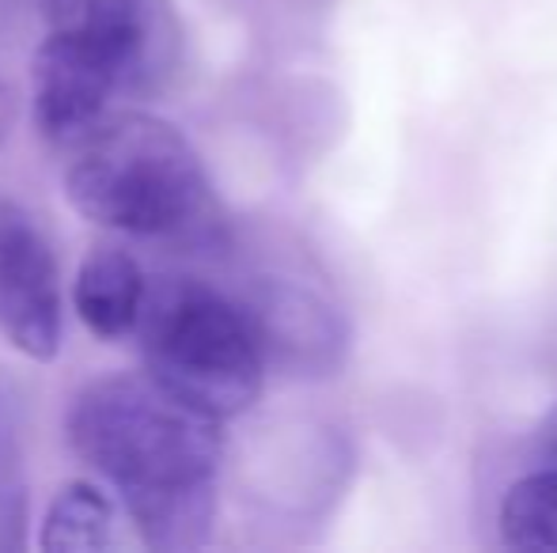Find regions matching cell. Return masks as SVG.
I'll use <instances>...</instances> for the list:
<instances>
[{
	"label": "cell",
	"mask_w": 557,
	"mask_h": 553,
	"mask_svg": "<svg viewBox=\"0 0 557 553\" xmlns=\"http://www.w3.org/2000/svg\"><path fill=\"white\" fill-rule=\"evenodd\" d=\"M76 455L122 493L152 550L206 546L216 516L221 428L148 376L84 387L69 414Z\"/></svg>",
	"instance_id": "6da1fadb"
},
{
	"label": "cell",
	"mask_w": 557,
	"mask_h": 553,
	"mask_svg": "<svg viewBox=\"0 0 557 553\" xmlns=\"http://www.w3.org/2000/svg\"><path fill=\"white\" fill-rule=\"evenodd\" d=\"M500 542L512 550H557V466H535L500 501Z\"/></svg>",
	"instance_id": "9c48e42d"
},
{
	"label": "cell",
	"mask_w": 557,
	"mask_h": 553,
	"mask_svg": "<svg viewBox=\"0 0 557 553\" xmlns=\"http://www.w3.org/2000/svg\"><path fill=\"white\" fill-rule=\"evenodd\" d=\"M38 546L46 553H91L114 546V508L103 489L88 481L65 486L53 504L46 508L42 539Z\"/></svg>",
	"instance_id": "52a82bcc"
},
{
	"label": "cell",
	"mask_w": 557,
	"mask_h": 553,
	"mask_svg": "<svg viewBox=\"0 0 557 553\" xmlns=\"http://www.w3.org/2000/svg\"><path fill=\"white\" fill-rule=\"evenodd\" d=\"M148 379L198 414L227 420L262 394L265 353L247 307L201 280H168L137 318Z\"/></svg>",
	"instance_id": "277c9868"
},
{
	"label": "cell",
	"mask_w": 557,
	"mask_h": 553,
	"mask_svg": "<svg viewBox=\"0 0 557 553\" xmlns=\"http://www.w3.org/2000/svg\"><path fill=\"white\" fill-rule=\"evenodd\" d=\"M61 274L38 221L12 198L0 201V330L30 361L61 349Z\"/></svg>",
	"instance_id": "5b68a950"
},
{
	"label": "cell",
	"mask_w": 557,
	"mask_h": 553,
	"mask_svg": "<svg viewBox=\"0 0 557 553\" xmlns=\"http://www.w3.org/2000/svg\"><path fill=\"white\" fill-rule=\"evenodd\" d=\"M12 126H15V96H12V88L0 80V148L12 137Z\"/></svg>",
	"instance_id": "8fae6325"
},
{
	"label": "cell",
	"mask_w": 557,
	"mask_h": 553,
	"mask_svg": "<svg viewBox=\"0 0 557 553\" xmlns=\"http://www.w3.org/2000/svg\"><path fill=\"white\" fill-rule=\"evenodd\" d=\"M50 35L35 53V122L73 148L122 99L160 91L178 68L183 23L171 0H46Z\"/></svg>",
	"instance_id": "7a4b0ae2"
},
{
	"label": "cell",
	"mask_w": 557,
	"mask_h": 553,
	"mask_svg": "<svg viewBox=\"0 0 557 553\" xmlns=\"http://www.w3.org/2000/svg\"><path fill=\"white\" fill-rule=\"evenodd\" d=\"M535 458L539 466H557V406L543 417L535 432Z\"/></svg>",
	"instance_id": "30bf717a"
},
{
	"label": "cell",
	"mask_w": 557,
	"mask_h": 553,
	"mask_svg": "<svg viewBox=\"0 0 557 553\" xmlns=\"http://www.w3.org/2000/svg\"><path fill=\"white\" fill-rule=\"evenodd\" d=\"M27 546V451L23 399L0 379V550Z\"/></svg>",
	"instance_id": "ba28073f"
},
{
	"label": "cell",
	"mask_w": 557,
	"mask_h": 553,
	"mask_svg": "<svg viewBox=\"0 0 557 553\" xmlns=\"http://www.w3.org/2000/svg\"><path fill=\"white\" fill-rule=\"evenodd\" d=\"M69 152V201L99 228L140 239H198L213 228L206 163L171 122L117 111Z\"/></svg>",
	"instance_id": "3957f363"
},
{
	"label": "cell",
	"mask_w": 557,
	"mask_h": 553,
	"mask_svg": "<svg viewBox=\"0 0 557 553\" xmlns=\"http://www.w3.org/2000/svg\"><path fill=\"white\" fill-rule=\"evenodd\" d=\"M148 280L140 262L122 247H96L81 262L73 285V307L91 334L99 338H125L137 330L145 307Z\"/></svg>",
	"instance_id": "8992f818"
},
{
	"label": "cell",
	"mask_w": 557,
	"mask_h": 553,
	"mask_svg": "<svg viewBox=\"0 0 557 553\" xmlns=\"http://www.w3.org/2000/svg\"><path fill=\"white\" fill-rule=\"evenodd\" d=\"M0 201H4V193H0Z\"/></svg>",
	"instance_id": "7c38bea8"
}]
</instances>
